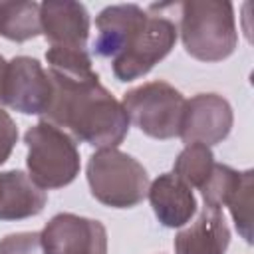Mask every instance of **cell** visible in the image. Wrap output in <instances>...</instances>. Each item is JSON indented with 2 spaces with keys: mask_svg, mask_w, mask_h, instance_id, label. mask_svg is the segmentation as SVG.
<instances>
[{
  "mask_svg": "<svg viewBox=\"0 0 254 254\" xmlns=\"http://www.w3.org/2000/svg\"><path fill=\"white\" fill-rule=\"evenodd\" d=\"M40 32V4L0 0V36L12 42H26Z\"/></svg>",
  "mask_w": 254,
  "mask_h": 254,
  "instance_id": "obj_15",
  "label": "cell"
},
{
  "mask_svg": "<svg viewBox=\"0 0 254 254\" xmlns=\"http://www.w3.org/2000/svg\"><path fill=\"white\" fill-rule=\"evenodd\" d=\"M230 228L220 208L202 206L198 218L175 236V254H226Z\"/></svg>",
  "mask_w": 254,
  "mask_h": 254,
  "instance_id": "obj_13",
  "label": "cell"
},
{
  "mask_svg": "<svg viewBox=\"0 0 254 254\" xmlns=\"http://www.w3.org/2000/svg\"><path fill=\"white\" fill-rule=\"evenodd\" d=\"M28 147V177L40 189H62L79 173V151L64 129L40 121L24 135Z\"/></svg>",
  "mask_w": 254,
  "mask_h": 254,
  "instance_id": "obj_4",
  "label": "cell"
},
{
  "mask_svg": "<svg viewBox=\"0 0 254 254\" xmlns=\"http://www.w3.org/2000/svg\"><path fill=\"white\" fill-rule=\"evenodd\" d=\"M16 141H18V127L10 117V113L0 109V165L8 161Z\"/></svg>",
  "mask_w": 254,
  "mask_h": 254,
  "instance_id": "obj_20",
  "label": "cell"
},
{
  "mask_svg": "<svg viewBox=\"0 0 254 254\" xmlns=\"http://www.w3.org/2000/svg\"><path fill=\"white\" fill-rule=\"evenodd\" d=\"M52 79L36 58L16 56L6 65L4 77V105L26 113L44 115L52 101Z\"/></svg>",
  "mask_w": 254,
  "mask_h": 254,
  "instance_id": "obj_7",
  "label": "cell"
},
{
  "mask_svg": "<svg viewBox=\"0 0 254 254\" xmlns=\"http://www.w3.org/2000/svg\"><path fill=\"white\" fill-rule=\"evenodd\" d=\"M181 8V40L189 56L200 62H222L236 50L234 8L222 0H187Z\"/></svg>",
  "mask_w": 254,
  "mask_h": 254,
  "instance_id": "obj_2",
  "label": "cell"
},
{
  "mask_svg": "<svg viewBox=\"0 0 254 254\" xmlns=\"http://www.w3.org/2000/svg\"><path fill=\"white\" fill-rule=\"evenodd\" d=\"M252 190H254V171H238L222 206H228L230 216L236 224L240 236L250 244L252 242Z\"/></svg>",
  "mask_w": 254,
  "mask_h": 254,
  "instance_id": "obj_16",
  "label": "cell"
},
{
  "mask_svg": "<svg viewBox=\"0 0 254 254\" xmlns=\"http://www.w3.org/2000/svg\"><path fill=\"white\" fill-rule=\"evenodd\" d=\"M91 194L105 206L131 208L147 196L145 167L119 149H97L87 161Z\"/></svg>",
  "mask_w": 254,
  "mask_h": 254,
  "instance_id": "obj_3",
  "label": "cell"
},
{
  "mask_svg": "<svg viewBox=\"0 0 254 254\" xmlns=\"http://www.w3.org/2000/svg\"><path fill=\"white\" fill-rule=\"evenodd\" d=\"M145 18L147 10L137 4H115L103 8L95 18L97 38L93 42V52L99 58L115 60Z\"/></svg>",
  "mask_w": 254,
  "mask_h": 254,
  "instance_id": "obj_12",
  "label": "cell"
},
{
  "mask_svg": "<svg viewBox=\"0 0 254 254\" xmlns=\"http://www.w3.org/2000/svg\"><path fill=\"white\" fill-rule=\"evenodd\" d=\"M40 26L52 46L85 50L89 14L83 4L71 0H46L40 4Z\"/></svg>",
  "mask_w": 254,
  "mask_h": 254,
  "instance_id": "obj_10",
  "label": "cell"
},
{
  "mask_svg": "<svg viewBox=\"0 0 254 254\" xmlns=\"http://www.w3.org/2000/svg\"><path fill=\"white\" fill-rule=\"evenodd\" d=\"M46 60H48V71L56 73V75L89 77L95 73L91 67V58H89L87 50L50 46V50L46 52Z\"/></svg>",
  "mask_w": 254,
  "mask_h": 254,
  "instance_id": "obj_18",
  "label": "cell"
},
{
  "mask_svg": "<svg viewBox=\"0 0 254 254\" xmlns=\"http://www.w3.org/2000/svg\"><path fill=\"white\" fill-rule=\"evenodd\" d=\"M46 190L40 189L26 173H0V220H22L42 212Z\"/></svg>",
  "mask_w": 254,
  "mask_h": 254,
  "instance_id": "obj_14",
  "label": "cell"
},
{
  "mask_svg": "<svg viewBox=\"0 0 254 254\" xmlns=\"http://www.w3.org/2000/svg\"><path fill=\"white\" fill-rule=\"evenodd\" d=\"M212 167H214V155L210 147L200 145V143H190L179 153L173 165V173L183 183H187L190 189L200 190L204 183L208 181Z\"/></svg>",
  "mask_w": 254,
  "mask_h": 254,
  "instance_id": "obj_17",
  "label": "cell"
},
{
  "mask_svg": "<svg viewBox=\"0 0 254 254\" xmlns=\"http://www.w3.org/2000/svg\"><path fill=\"white\" fill-rule=\"evenodd\" d=\"M46 254H107V230L99 220L56 214L40 232Z\"/></svg>",
  "mask_w": 254,
  "mask_h": 254,
  "instance_id": "obj_8",
  "label": "cell"
},
{
  "mask_svg": "<svg viewBox=\"0 0 254 254\" xmlns=\"http://www.w3.org/2000/svg\"><path fill=\"white\" fill-rule=\"evenodd\" d=\"M187 99L167 81H147L123 95V109L129 123L153 139L179 137Z\"/></svg>",
  "mask_w": 254,
  "mask_h": 254,
  "instance_id": "obj_5",
  "label": "cell"
},
{
  "mask_svg": "<svg viewBox=\"0 0 254 254\" xmlns=\"http://www.w3.org/2000/svg\"><path fill=\"white\" fill-rule=\"evenodd\" d=\"M232 107L218 93H198L185 103L179 137L185 145H216L228 137L232 129Z\"/></svg>",
  "mask_w": 254,
  "mask_h": 254,
  "instance_id": "obj_9",
  "label": "cell"
},
{
  "mask_svg": "<svg viewBox=\"0 0 254 254\" xmlns=\"http://www.w3.org/2000/svg\"><path fill=\"white\" fill-rule=\"evenodd\" d=\"M147 196L157 220L167 228L185 226L196 212L192 189L175 173H163L153 183H149Z\"/></svg>",
  "mask_w": 254,
  "mask_h": 254,
  "instance_id": "obj_11",
  "label": "cell"
},
{
  "mask_svg": "<svg viewBox=\"0 0 254 254\" xmlns=\"http://www.w3.org/2000/svg\"><path fill=\"white\" fill-rule=\"evenodd\" d=\"M6 65H8V62L0 56V105H4V99H2V95H4V77H6Z\"/></svg>",
  "mask_w": 254,
  "mask_h": 254,
  "instance_id": "obj_21",
  "label": "cell"
},
{
  "mask_svg": "<svg viewBox=\"0 0 254 254\" xmlns=\"http://www.w3.org/2000/svg\"><path fill=\"white\" fill-rule=\"evenodd\" d=\"M0 254H46L40 232H14L0 240Z\"/></svg>",
  "mask_w": 254,
  "mask_h": 254,
  "instance_id": "obj_19",
  "label": "cell"
},
{
  "mask_svg": "<svg viewBox=\"0 0 254 254\" xmlns=\"http://www.w3.org/2000/svg\"><path fill=\"white\" fill-rule=\"evenodd\" d=\"M179 36L177 24L163 16L159 6L153 4L143 24L133 32L125 50L111 60L113 73L119 81H133L149 73L175 46Z\"/></svg>",
  "mask_w": 254,
  "mask_h": 254,
  "instance_id": "obj_6",
  "label": "cell"
},
{
  "mask_svg": "<svg viewBox=\"0 0 254 254\" xmlns=\"http://www.w3.org/2000/svg\"><path fill=\"white\" fill-rule=\"evenodd\" d=\"M50 73V71H48ZM52 101L46 121L67 129L71 137L97 149H117L129 131V117L107 87L101 85L99 75L64 77L50 73Z\"/></svg>",
  "mask_w": 254,
  "mask_h": 254,
  "instance_id": "obj_1",
  "label": "cell"
}]
</instances>
